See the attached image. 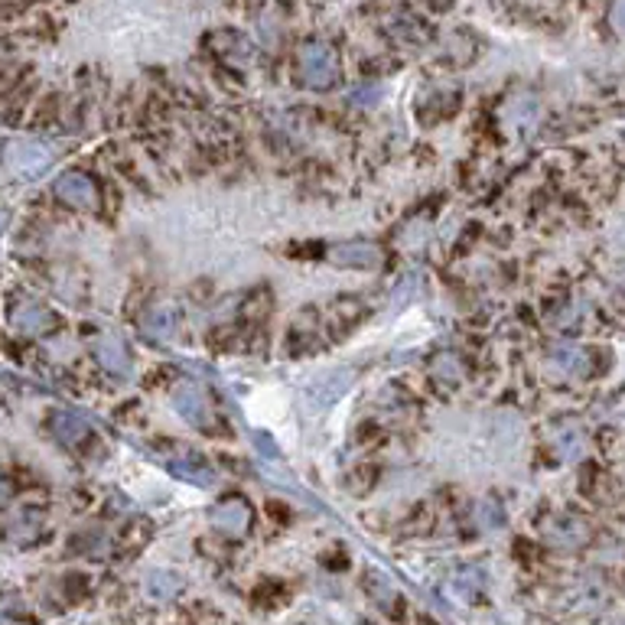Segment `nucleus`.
Here are the masks:
<instances>
[{
  "mask_svg": "<svg viewBox=\"0 0 625 625\" xmlns=\"http://www.w3.org/2000/svg\"><path fill=\"white\" fill-rule=\"evenodd\" d=\"M49 150L43 147V143L37 141H10L7 147H4V164H7L10 173H16V176H39V173L49 166Z\"/></svg>",
  "mask_w": 625,
  "mask_h": 625,
  "instance_id": "1",
  "label": "nucleus"
},
{
  "mask_svg": "<svg viewBox=\"0 0 625 625\" xmlns=\"http://www.w3.org/2000/svg\"><path fill=\"white\" fill-rule=\"evenodd\" d=\"M300 75H303V82L312 85V89H326V85L335 79L333 49L323 43L303 46V52H300Z\"/></svg>",
  "mask_w": 625,
  "mask_h": 625,
  "instance_id": "2",
  "label": "nucleus"
},
{
  "mask_svg": "<svg viewBox=\"0 0 625 625\" xmlns=\"http://www.w3.org/2000/svg\"><path fill=\"white\" fill-rule=\"evenodd\" d=\"M56 196L72 208H95L98 206V189L85 173H66L56 179Z\"/></svg>",
  "mask_w": 625,
  "mask_h": 625,
  "instance_id": "3",
  "label": "nucleus"
},
{
  "mask_svg": "<svg viewBox=\"0 0 625 625\" xmlns=\"http://www.w3.org/2000/svg\"><path fill=\"white\" fill-rule=\"evenodd\" d=\"M10 320H14V326L20 329V333L39 335L52 326V312L46 310V306H39L37 300H20V303L14 306V312H10Z\"/></svg>",
  "mask_w": 625,
  "mask_h": 625,
  "instance_id": "4",
  "label": "nucleus"
},
{
  "mask_svg": "<svg viewBox=\"0 0 625 625\" xmlns=\"http://www.w3.org/2000/svg\"><path fill=\"white\" fill-rule=\"evenodd\" d=\"M7 541L14 544H33L39 535H43V514L39 512H20L14 521L7 524Z\"/></svg>",
  "mask_w": 625,
  "mask_h": 625,
  "instance_id": "5",
  "label": "nucleus"
},
{
  "mask_svg": "<svg viewBox=\"0 0 625 625\" xmlns=\"http://www.w3.org/2000/svg\"><path fill=\"white\" fill-rule=\"evenodd\" d=\"M49 430H52V437L62 440V443H69V447L89 437V424H85L82 417H75V414H52Z\"/></svg>",
  "mask_w": 625,
  "mask_h": 625,
  "instance_id": "6",
  "label": "nucleus"
},
{
  "mask_svg": "<svg viewBox=\"0 0 625 625\" xmlns=\"http://www.w3.org/2000/svg\"><path fill=\"white\" fill-rule=\"evenodd\" d=\"M95 352H98V358H101L104 368H111V372H124L127 355H124V349H121V345L114 343V339H101Z\"/></svg>",
  "mask_w": 625,
  "mask_h": 625,
  "instance_id": "7",
  "label": "nucleus"
},
{
  "mask_svg": "<svg viewBox=\"0 0 625 625\" xmlns=\"http://www.w3.org/2000/svg\"><path fill=\"white\" fill-rule=\"evenodd\" d=\"M150 589H154V593L160 596V593H166V589H176V583L166 580L164 573H160V577H154V580H150Z\"/></svg>",
  "mask_w": 625,
  "mask_h": 625,
  "instance_id": "8",
  "label": "nucleus"
},
{
  "mask_svg": "<svg viewBox=\"0 0 625 625\" xmlns=\"http://www.w3.org/2000/svg\"><path fill=\"white\" fill-rule=\"evenodd\" d=\"M0 225H4V216H0Z\"/></svg>",
  "mask_w": 625,
  "mask_h": 625,
  "instance_id": "9",
  "label": "nucleus"
}]
</instances>
